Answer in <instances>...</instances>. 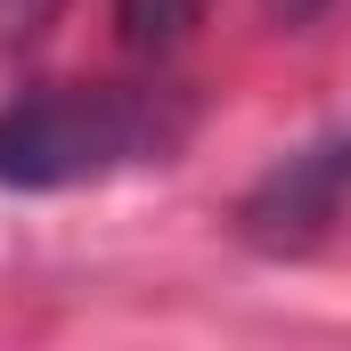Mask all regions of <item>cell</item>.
I'll use <instances>...</instances> for the list:
<instances>
[{
	"instance_id": "obj_1",
	"label": "cell",
	"mask_w": 351,
	"mask_h": 351,
	"mask_svg": "<svg viewBox=\"0 0 351 351\" xmlns=\"http://www.w3.org/2000/svg\"><path fill=\"white\" fill-rule=\"evenodd\" d=\"M180 139H188V106L172 90H131V82L16 90L0 106V188L8 196L90 188V180L164 164Z\"/></svg>"
},
{
	"instance_id": "obj_2",
	"label": "cell",
	"mask_w": 351,
	"mask_h": 351,
	"mask_svg": "<svg viewBox=\"0 0 351 351\" xmlns=\"http://www.w3.org/2000/svg\"><path fill=\"white\" fill-rule=\"evenodd\" d=\"M343 196H351V131H335V139H311L286 164H269L254 180V196L237 204V229L262 254H302L311 237H327Z\"/></svg>"
},
{
	"instance_id": "obj_3",
	"label": "cell",
	"mask_w": 351,
	"mask_h": 351,
	"mask_svg": "<svg viewBox=\"0 0 351 351\" xmlns=\"http://www.w3.org/2000/svg\"><path fill=\"white\" fill-rule=\"evenodd\" d=\"M196 8L204 0H114V25H123L131 49H172L180 33L196 25Z\"/></svg>"
},
{
	"instance_id": "obj_4",
	"label": "cell",
	"mask_w": 351,
	"mask_h": 351,
	"mask_svg": "<svg viewBox=\"0 0 351 351\" xmlns=\"http://www.w3.org/2000/svg\"><path fill=\"white\" fill-rule=\"evenodd\" d=\"M286 8H294V16H302V8H319V0H286Z\"/></svg>"
}]
</instances>
